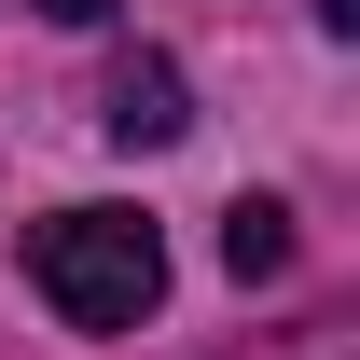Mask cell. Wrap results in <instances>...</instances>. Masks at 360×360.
<instances>
[{
  "label": "cell",
  "mask_w": 360,
  "mask_h": 360,
  "mask_svg": "<svg viewBox=\"0 0 360 360\" xmlns=\"http://www.w3.org/2000/svg\"><path fill=\"white\" fill-rule=\"evenodd\" d=\"M28 291L70 333H139V319L167 305V236L139 222V208H56L28 236Z\"/></svg>",
  "instance_id": "cell-1"
},
{
  "label": "cell",
  "mask_w": 360,
  "mask_h": 360,
  "mask_svg": "<svg viewBox=\"0 0 360 360\" xmlns=\"http://www.w3.org/2000/svg\"><path fill=\"white\" fill-rule=\"evenodd\" d=\"M97 125L125 139V153H167V139L194 125V111H180V70H167V56H125V70H111V97H97Z\"/></svg>",
  "instance_id": "cell-2"
},
{
  "label": "cell",
  "mask_w": 360,
  "mask_h": 360,
  "mask_svg": "<svg viewBox=\"0 0 360 360\" xmlns=\"http://www.w3.org/2000/svg\"><path fill=\"white\" fill-rule=\"evenodd\" d=\"M277 264H291V208H277V194H236L222 208V277L250 291V277H277Z\"/></svg>",
  "instance_id": "cell-3"
},
{
  "label": "cell",
  "mask_w": 360,
  "mask_h": 360,
  "mask_svg": "<svg viewBox=\"0 0 360 360\" xmlns=\"http://www.w3.org/2000/svg\"><path fill=\"white\" fill-rule=\"evenodd\" d=\"M250 360H360L347 319H305V333H250Z\"/></svg>",
  "instance_id": "cell-4"
},
{
  "label": "cell",
  "mask_w": 360,
  "mask_h": 360,
  "mask_svg": "<svg viewBox=\"0 0 360 360\" xmlns=\"http://www.w3.org/2000/svg\"><path fill=\"white\" fill-rule=\"evenodd\" d=\"M28 14H56V28H97V14H111V0H28Z\"/></svg>",
  "instance_id": "cell-5"
},
{
  "label": "cell",
  "mask_w": 360,
  "mask_h": 360,
  "mask_svg": "<svg viewBox=\"0 0 360 360\" xmlns=\"http://www.w3.org/2000/svg\"><path fill=\"white\" fill-rule=\"evenodd\" d=\"M319 28H333V42H360V0H319Z\"/></svg>",
  "instance_id": "cell-6"
}]
</instances>
